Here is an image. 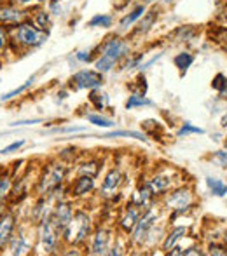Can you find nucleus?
I'll return each instance as SVG.
<instances>
[{
    "mask_svg": "<svg viewBox=\"0 0 227 256\" xmlns=\"http://www.w3.org/2000/svg\"><path fill=\"white\" fill-rule=\"evenodd\" d=\"M6 48V32L0 28V49Z\"/></svg>",
    "mask_w": 227,
    "mask_h": 256,
    "instance_id": "4c0bfd02",
    "label": "nucleus"
},
{
    "mask_svg": "<svg viewBox=\"0 0 227 256\" xmlns=\"http://www.w3.org/2000/svg\"><path fill=\"white\" fill-rule=\"evenodd\" d=\"M35 23H37L41 28H48V24H49L48 12H46V10H41V12H37V16H35Z\"/></svg>",
    "mask_w": 227,
    "mask_h": 256,
    "instance_id": "473e14b6",
    "label": "nucleus"
},
{
    "mask_svg": "<svg viewBox=\"0 0 227 256\" xmlns=\"http://www.w3.org/2000/svg\"><path fill=\"white\" fill-rule=\"evenodd\" d=\"M79 172H81V176H96L98 166H96V162H86V164L81 166Z\"/></svg>",
    "mask_w": 227,
    "mask_h": 256,
    "instance_id": "c85d7f7f",
    "label": "nucleus"
},
{
    "mask_svg": "<svg viewBox=\"0 0 227 256\" xmlns=\"http://www.w3.org/2000/svg\"><path fill=\"white\" fill-rule=\"evenodd\" d=\"M173 63H175V66L178 68V70L185 72L187 68L194 63V56L190 52H180V54H176V56H175Z\"/></svg>",
    "mask_w": 227,
    "mask_h": 256,
    "instance_id": "aec40b11",
    "label": "nucleus"
},
{
    "mask_svg": "<svg viewBox=\"0 0 227 256\" xmlns=\"http://www.w3.org/2000/svg\"><path fill=\"white\" fill-rule=\"evenodd\" d=\"M145 10H147L145 6H138L131 14H128L126 18H122V20H121V28H129V24H133L136 20H138V18H142L143 14H145Z\"/></svg>",
    "mask_w": 227,
    "mask_h": 256,
    "instance_id": "5701e85b",
    "label": "nucleus"
},
{
    "mask_svg": "<svg viewBox=\"0 0 227 256\" xmlns=\"http://www.w3.org/2000/svg\"><path fill=\"white\" fill-rule=\"evenodd\" d=\"M136 138L140 142H147V138L142 134V132H136V131H112V132H107L103 134L102 138Z\"/></svg>",
    "mask_w": 227,
    "mask_h": 256,
    "instance_id": "4be33fe9",
    "label": "nucleus"
},
{
    "mask_svg": "<svg viewBox=\"0 0 227 256\" xmlns=\"http://www.w3.org/2000/svg\"><path fill=\"white\" fill-rule=\"evenodd\" d=\"M25 12L16 7H2L0 9V21L2 23H20L23 21Z\"/></svg>",
    "mask_w": 227,
    "mask_h": 256,
    "instance_id": "4468645a",
    "label": "nucleus"
},
{
    "mask_svg": "<svg viewBox=\"0 0 227 256\" xmlns=\"http://www.w3.org/2000/svg\"><path fill=\"white\" fill-rule=\"evenodd\" d=\"M119 185H121V172L117 169H110L102 183V194L105 197H110L117 190Z\"/></svg>",
    "mask_w": 227,
    "mask_h": 256,
    "instance_id": "9b49d317",
    "label": "nucleus"
},
{
    "mask_svg": "<svg viewBox=\"0 0 227 256\" xmlns=\"http://www.w3.org/2000/svg\"><path fill=\"white\" fill-rule=\"evenodd\" d=\"M39 118H35V120H21V122H14L13 126H27V124H37Z\"/></svg>",
    "mask_w": 227,
    "mask_h": 256,
    "instance_id": "58836bf2",
    "label": "nucleus"
},
{
    "mask_svg": "<svg viewBox=\"0 0 227 256\" xmlns=\"http://www.w3.org/2000/svg\"><path fill=\"white\" fill-rule=\"evenodd\" d=\"M150 196H152V188H150V185H143V186H140V188L136 190L135 194H133L131 202H133V206H138V208H143V206L149 204Z\"/></svg>",
    "mask_w": 227,
    "mask_h": 256,
    "instance_id": "dca6fc26",
    "label": "nucleus"
},
{
    "mask_svg": "<svg viewBox=\"0 0 227 256\" xmlns=\"http://www.w3.org/2000/svg\"><path fill=\"white\" fill-rule=\"evenodd\" d=\"M9 190H11V178L9 176H2V178H0V202L6 199Z\"/></svg>",
    "mask_w": 227,
    "mask_h": 256,
    "instance_id": "7c9ffc66",
    "label": "nucleus"
},
{
    "mask_svg": "<svg viewBox=\"0 0 227 256\" xmlns=\"http://www.w3.org/2000/svg\"><path fill=\"white\" fill-rule=\"evenodd\" d=\"M60 226L56 225V222L53 220V216L41 220V225H39V246H41L42 253L49 254L56 250L58 239H60Z\"/></svg>",
    "mask_w": 227,
    "mask_h": 256,
    "instance_id": "f03ea898",
    "label": "nucleus"
},
{
    "mask_svg": "<svg viewBox=\"0 0 227 256\" xmlns=\"http://www.w3.org/2000/svg\"><path fill=\"white\" fill-rule=\"evenodd\" d=\"M187 234V228L185 226H176V228H173L170 234H168V237H166V240H164V244H163V250L164 251H170L173 250V248L176 246V242H178L180 239H182L183 236Z\"/></svg>",
    "mask_w": 227,
    "mask_h": 256,
    "instance_id": "f3484780",
    "label": "nucleus"
},
{
    "mask_svg": "<svg viewBox=\"0 0 227 256\" xmlns=\"http://www.w3.org/2000/svg\"><path fill=\"white\" fill-rule=\"evenodd\" d=\"M112 24V16L109 14H96L91 21H89V26H102V28H109Z\"/></svg>",
    "mask_w": 227,
    "mask_h": 256,
    "instance_id": "393cba45",
    "label": "nucleus"
},
{
    "mask_svg": "<svg viewBox=\"0 0 227 256\" xmlns=\"http://www.w3.org/2000/svg\"><path fill=\"white\" fill-rule=\"evenodd\" d=\"M213 86L218 92H227V77H224L222 74H218L217 77L213 78Z\"/></svg>",
    "mask_w": 227,
    "mask_h": 256,
    "instance_id": "2f4dec72",
    "label": "nucleus"
},
{
    "mask_svg": "<svg viewBox=\"0 0 227 256\" xmlns=\"http://www.w3.org/2000/svg\"><path fill=\"white\" fill-rule=\"evenodd\" d=\"M72 218H74V211H72L70 206L65 204V202H60V204L56 206V211H55V216H53V220H55L56 225L60 226L61 232L67 228L68 223L72 222Z\"/></svg>",
    "mask_w": 227,
    "mask_h": 256,
    "instance_id": "1a4fd4ad",
    "label": "nucleus"
},
{
    "mask_svg": "<svg viewBox=\"0 0 227 256\" xmlns=\"http://www.w3.org/2000/svg\"><path fill=\"white\" fill-rule=\"evenodd\" d=\"M222 126H224V128L227 126V114L224 115V117H222Z\"/></svg>",
    "mask_w": 227,
    "mask_h": 256,
    "instance_id": "79ce46f5",
    "label": "nucleus"
},
{
    "mask_svg": "<svg viewBox=\"0 0 227 256\" xmlns=\"http://www.w3.org/2000/svg\"><path fill=\"white\" fill-rule=\"evenodd\" d=\"M34 80H35V78H34V77H32V78H28V80H27V82H25V84H23V86H20V88H16V89H13V91L6 92V94H2V98H0V100H2V102H7V100L14 98V96L21 94V92H23V91H27V89H28V88H30V86H32V84H34Z\"/></svg>",
    "mask_w": 227,
    "mask_h": 256,
    "instance_id": "a878e982",
    "label": "nucleus"
},
{
    "mask_svg": "<svg viewBox=\"0 0 227 256\" xmlns=\"http://www.w3.org/2000/svg\"><path fill=\"white\" fill-rule=\"evenodd\" d=\"M206 185L210 188V192L217 197H224L227 194V185L222 180H217V178H206Z\"/></svg>",
    "mask_w": 227,
    "mask_h": 256,
    "instance_id": "6ab92c4d",
    "label": "nucleus"
},
{
    "mask_svg": "<svg viewBox=\"0 0 227 256\" xmlns=\"http://www.w3.org/2000/svg\"><path fill=\"white\" fill-rule=\"evenodd\" d=\"M89 100H91V103H95V106L98 108V110H103V108L107 106V103H109V98H107V94H103V92H98V91H93L91 96H89Z\"/></svg>",
    "mask_w": 227,
    "mask_h": 256,
    "instance_id": "bb28decb",
    "label": "nucleus"
},
{
    "mask_svg": "<svg viewBox=\"0 0 227 256\" xmlns=\"http://www.w3.org/2000/svg\"><path fill=\"white\" fill-rule=\"evenodd\" d=\"M77 60L79 61H88L89 60V52H79L77 54Z\"/></svg>",
    "mask_w": 227,
    "mask_h": 256,
    "instance_id": "ea45409f",
    "label": "nucleus"
},
{
    "mask_svg": "<svg viewBox=\"0 0 227 256\" xmlns=\"http://www.w3.org/2000/svg\"><path fill=\"white\" fill-rule=\"evenodd\" d=\"M224 239H225V246H227V234H225V237H224Z\"/></svg>",
    "mask_w": 227,
    "mask_h": 256,
    "instance_id": "37998d69",
    "label": "nucleus"
},
{
    "mask_svg": "<svg viewBox=\"0 0 227 256\" xmlns=\"http://www.w3.org/2000/svg\"><path fill=\"white\" fill-rule=\"evenodd\" d=\"M109 232L103 228H100L98 232L95 234V239H93L91 244V254H105L107 250H109Z\"/></svg>",
    "mask_w": 227,
    "mask_h": 256,
    "instance_id": "f8f14e48",
    "label": "nucleus"
},
{
    "mask_svg": "<svg viewBox=\"0 0 227 256\" xmlns=\"http://www.w3.org/2000/svg\"><path fill=\"white\" fill-rule=\"evenodd\" d=\"M93 186H95L93 176H81V178L75 180L74 186H72V196H75V197L86 196V194L91 192Z\"/></svg>",
    "mask_w": 227,
    "mask_h": 256,
    "instance_id": "ddd939ff",
    "label": "nucleus"
},
{
    "mask_svg": "<svg viewBox=\"0 0 227 256\" xmlns=\"http://www.w3.org/2000/svg\"><path fill=\"white\" fill-rule=\"evenodd\" d=\"M152 102L150 100H147V98H143V96H140V94H131L129 96V100L126 102V108L128 110H133V108H136V106H152Z\"/></svg>",
    "mask_w": 227,
    "mask_h": 256,
    "instance_id": "b1692460",
    "label": "nucleus"
},
{
    "mask_svg": "<svg viewBox=\"0 0 227 256\" xmlns=\"http://www.w3.org/2000/svg\"><path fill=\"white\" fill-rule=\"evenodd\" d=\"M138 218H140L138 206H131V208H129L128 211L124 212V216L121 218L122 230H126V232L133 230V228H135V225H136V222H138Z\"/></svg>",
    "mask_w": 227,
    "mask_h": 256,
    "instance_id": "2eb2a0df",
    "label": "nucleus"
},
{
    "mask_svg": "<svg viewBox=\"0 0 227 256\" xmlns=\"http://www.w3.org/2000/svg\"><path fill=\"white\" fill-rule=\"evenodd\" d=\"M152 21H154V14H150V16L147 18V20L143 21L142 24H140V28H138V34H142V32H147V30H149V24L152 23Z\"/></svg>",
    "mask_w": 227,
    "mask_h": 256,
    "instance_id": "e433bc0d",
    "label": "nucleus"
},
{
    "mask_svg": "<svg viewBox=\"0 0 227 256\" xmlns=\"http://www.w3.org/2000/svg\"><path fill=\"white\" fill-rule=\"evenodd\" d=\"M14 230V216L11 212L0 216V248H4L13 237Z\"/></svg>",
    "mask_w": 227,
    "mask_h": 256,
    "instance_id": "9d476101",
    "label": "nucleus"
},
{
    "mask_svg": "<svg viewBox=\"0 0 227 256\" xmlns=\"http://www.w3.org/2000/svg\"><path fill=\"white\" fill-rule=\"evenodd\" d=\"M203 134L204 132V129H201V128H194V126H190L189 122H185V124L180 128V131H178V136H183V134Z\"/></svg>",
    "mask_w": 227,
    "mask_h": 256,
    "instance_id": "c756f323",
    "label": "nucleus"
},
{
    "mask_svg": "<svg viewBox=\"0 0 227 256\" xmlns=\"http://www.w3.org/2000/svg\"><path fill=\"white\" fill-rule=\"evenodd\" d=\"M89 230H91V220L86 212L79 211L74 214L72 222L68 223V226L63 230V237L72 244H81L82 240L88 237Z\"/></svg>",
    "mask_w": 227,
    "mask_h": 256,
    "instance_id": "7ed1b4c3",
    "label": "nucleus"
},
{
    "mask_svg": "<svg viewBox=\"0 0 227 256\" xmlns=\"http://www.w3.org/2000/svg\"><path fill=\"white\" fill-rule=\"evenodd\" d=\"M128 51V44L121 38H110L105 46H103L102 56L96 61V70L105 74V72H110L114 68V64L121 60L122 56Z\"/></svg>",
    "mask_w": 227,
    "mask_h": 256,
    "instance_id": "f257e3e1",
    "label": "nucleus"
},
{
    "mask_svg": "<svg viewBox=\"0 0 227 256\" xmlns=\"http://www.w3.org/2000/svg\"><path fill=\"white\" fill-rule=\"evenodd\" d=\"M208 254H227V250H224L222 246H217V244H211L210 248H208V251H206Z\"/></svg>",
    "mask_w": 227,
    "mask_h": 256,
    "instance_id": "f704fd0d",
    "label": "nucleus"
},
{
    "mask_svg": "<svg viewBox=\"0 0 227 256\" xmlns=\"http://www.w3.org/2000/svg\"><path fill=\"white\" fill-rule=\"evenodd\" d=\"M213 160L217 162L220 168H227V152H224V150H220V152H215Z\"/></svg>",
    "mask_w": 227,
    "mask_h": 256,
    "instance_id": "72a5a7b5",
    "label": "nucleus"
},
{
    "mask_svg": "<svg viewBox=\"0 0 227 256\" xmlns=\"http://www.w3.org/2000/svg\"><path fill=\"white\" fill-rule=\"evenodd\" d=\"M48 38V35L44 34V32H39L35 26H32V24H21L20 28H18V40L21 42V44L25 46H30V48H37V46H41L42 42Z\"/></svg>",
    "mask_w": 227,
    "mask_h": 256,
    "instance_id": "6e6552de",
    "label": "nucleus"
},
{
    "mask_svg": "<svg viewBox=\"0 0 227 256\" xmlns=\"http://www.w3.org/2000/svg\"><path fill=\"white\" fill-rule=\"evenodd\" d=\"M70 82L75 89H96L103 84V75L102 72L81 70L72 77Z\"/></svg>",
    "mask_w": 227,
    "mask_h": 256,
    "instance_id": "423d86ee",
    "label": "nucleus"
},
{
    "mask_svg": "<svg viewBox=\"0 0 227 256\" xmlns=\"http://www.w3.org/2000/svg\"><path fill=\"white\" fill-rule=\"evenodd\" d=\"M23 145H25V142H14V143H11L9 146H6L0 154H11V152H14V150H20Z\"/></svg>",
    "mask_w": 227,
    "mask_h": 256,
    "instance_id": "c9c22d12",
    "label": "nucleus"
},
{
    "mask_svg": "<svg viewBox=\"0 0 227 256\" xmlns=\"http://www.w3.org/2000/svg\"><path fill=\"white\" fill-rule=\"evenodd\" d=\"M9 250H11V254H23L27 253L28 250V244H27V239H25L23 234H16V236L11 237L9 240Z\"/></svg>",
    "mask_w": 227,
    "mask_h": 256,
    "instance_id": "a211bd4d",
    "label": "nucleus"
},
{
    "mask_svg": "<svg viewBox=\"0 0 227 256\" xmlns=\"http://www.w3.org/2000/svg\"><path fill=\"white\" fill-rule=\"evenodd\" d=\"M152 192H164L166 188H170L171 180H168L166 176H154L152 180L149 182Z\"/></svg>",
    "mask_w": 227,
    "mask_h": 256,
    "instance_id": "412c9836",
    "label": "nucleus"
},
{
    "mask_svg": "<svg viewBox=\"0 0 227 256\" xmlns=\"http://www.w3.org/2000/svg\"><path fill=\"white\" fill-rule=\"evenodd\" d=\"M20 2H30V0H20Z\"/></svg>",
    "mask_w": 227,
    "mask_h": 256,
    "instance_id": "c03bdc74",
    "label": "nucleus"
},
{
    "mask_svg": "<svg viewBox=\"0 0 227 256\" xmlns=\"http://www.w3.org/2000/svg\"><path fill=\"white\" fill-rule=\"evenodd\" d=\"M72 131H84V128H65V129H61V132H72Z\"/></svg>",
    "mask_w": 227,
    "mask_h": 256,
    "instance_id": "a19ab883",
    "label": "nucleus"
},
{
    "mask_svg": "<svg viewBox=\"0 0 227 256\" xmlns=\"http://www.w3.org/2000/svg\"><path fill=\"white\" fill-rule=\"evenodd\" d=\"M166 208L175 212H185L192 204V194L189 188H178L166 197Z\"/></svg>",
    "mask_w": 227,
    "mask_h": 256,
    "instance_id": "0eeeda50",
    "label": "nucleus"
},
{
    "mask_svg": "<svg viewBox=\"0 0 227 256\" xmlns=\"http://www.w3.org/2000/svg\"><path fill=\"white\" fill-rule=\"evenodd\" d=\"M88 120L91 122V124L98 126V128H114V126H115L114 120L102 117V115H88Z\"/></svg>",
    "mask_w": 227,
    "mask_h": 256,
    "instance_id": "cd10ccee",
    "label": "nucleus"
},
{
    "mask_svg": "<svg viewBox=\"0 0 227 256\" xmlns=\"http://www.w3.org/2000/svg\"><path fill=\"white\" fill-rule=\"evenodd\" d=\"M157 216H159V211L152 208V209H149V211H145V214H143L142 218H138L135 228H133V237H131L133 242L142 244L143 240L147 239V236H149L150 228H152V225L157 220Z\"/></svg>",
    "mask_w": 227,
    "mask_h": 256,
    "instance_id": "39448f33",
    "label": "nucleus"
},
{
    "mask_svg": "<svg viewBox=\"0 0 227 256\" xmlns=\"http://www.w3.org/2000/svg\"><path fill=\"white\" fill-rule=\"evenodd\" d=\"M65 174H67V168H65L63 164L58 162V164L49 166L48 171L44 172V176H42V180H41V186H39L41 194H48V192H51V190H55L56 186L63 182Z\"/></svg>",
    "mask_w": 227,
    "mask_h": 256,
    "instance_id": "20e7f679",
    "label": "nucleus"
}]
</instances>
